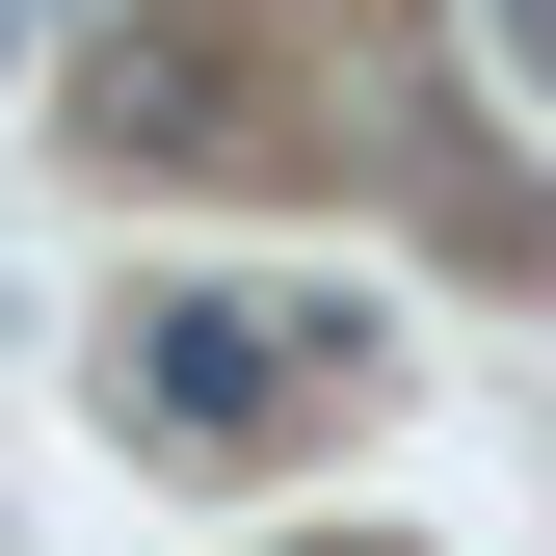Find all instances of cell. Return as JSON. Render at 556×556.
<instances>
[{
    "mask_svg": "<svg viewBox=\"0 0 556 556\" xmlns=\"http://www.w3.org/2000/svg\"><path fill=\"white\" fill-rule=\"evenodd\" d=\"M132 425H160V451H265V425H292V318H265V292H160V318H132Z\"/></svg>",
    "mask_w": 556,
    "mask_h": 556,
    "instance_id": "6da1fadb",
    "label": "cell"
},
{
    "mask_svg": "<svg viewBox=\"0 0 556 556\" xmlns=\"http://www.w3.org/2000/svg\"><path fill=\"white\" fill-rule=\"evenodd\" d=\"M106 132H132V160H239V80H213V27H132V53H106Z\"/></svg>",
    "mask_w": 556,
    "mask_h": 556,
    "instance_id": "7a4b0ae2",
    "label": "cell"
}]
</instances>
